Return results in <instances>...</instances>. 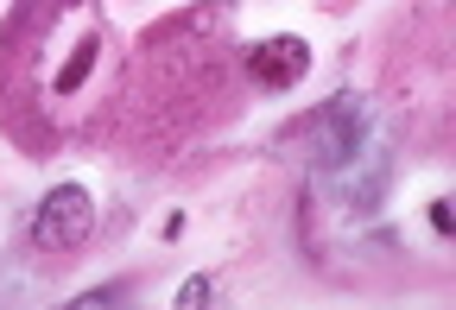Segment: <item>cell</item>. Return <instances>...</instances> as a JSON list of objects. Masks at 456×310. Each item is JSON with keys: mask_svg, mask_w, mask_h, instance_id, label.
Returning <instances> with one entry per match:
<instances>
[{"mask_svg": "<svg viewBox=\"0 0 456 310\" xmlns=\"http://www.w3.org/2000/svg\"><path fill=\"white\" fill-rule=\"evenodd\" d=\"M305 70H311V45L292 32H273V38L248 45V77L260 89H292V83H305Z\"/></svg>", "mask_w": 456, "mask_h": 310, "instance_id": "obj_2", "label": "cell"}, {"mask_svg": "<svg viewBox=\"0 0 456 310\" xmlns=\"http://www.w3.org/2000/svg\"><path fill=\"white\" fill-rule=\"evenodd\" d=\"M114 298H127V285H102V291H83L77 304H83V310H95V304H114Z\"/></svg>", "mask_w": 456, "mask_h": 310, "instance_id": "obj_6", "label": "cell"}, {"mask_svg": "<svg viewBox=\"0 0 456 310\" xmlns=\"http://www.w3.org/2000/svg\"><path fill=\"white\" fill-rule=\"evenodd\" d=\"M209 291H216L209 279H184V291H178V304H184V310H191V304H209Z\"/></svg>", "mask_w": 456, "mask_h": 310, "instance_id": "obj_5", "label": "cell"}, {"mask_svg": "<svg viewBox=\"0 0 456 310\" xmlns=\"http://www.w3.org/2000/svg\"><path fill=\"white\" fill-rule=\"evenodd\" d=\"M89 64H95V38H83V45L70 51V64L57 70V95H70V89H77V83L89 77Z\"/></svg>", "mask_w": 456, "mask_h": 310, "instance_id": "obj_4", "label": "cell"}, {"mask_svg": "<svg viewBox=\"0 0 456 310\" xmlns=\"http://www.w3.org/2000/svg\"><path fill=\"white\" fill-rule=\"evenodd\" d=\"M355 146H362V102L336 95V102L323 108V165L355 159Z\"/></svg>", "mask_w": 456, "mask_h": 310, "instance_id": "obj_3", "label": "cell"}, {"mask_svg": "<svg viewBox=\"0 0 456 310\" xmlns=\"http://www.w3.org/2000/svg\"><path fill=\"white\" fill-rule=\"evenodd\" d=\"M89 228H95V197L83 191V184H57V191L38 203V216H32V247H77V241H89Z\"/></svg>", "mask_w": 456, "mask_h": 310, "instance_id": "obj_1", "label": "cell"}, {"mask_svg": "<svg viewBox=\"0 0 456 310\" xmlns=\"http://www.w3.org/2000/svg\"><path fill=\"white\" fill-rule=\"evenodd\" d=\"M431 228H437V234H450V228H456V216H450V203H444V197L431 203Z\"/></svg>", "mask_w": 456, "mask_h": 310, "instance_id": "obj_7", "label": "cell"}]
</instances>
